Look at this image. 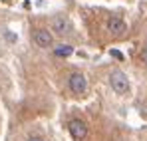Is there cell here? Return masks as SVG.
<instances>
[{
	"label": "cell",
	"mask_w": 147,
	"mask_h": 141,
	"mask_svg": "<svg viewBox=\"0 0 147 141\" xmlns=\"http://www.w3.org/2000/svg\"><path fill=\"white\" fill-rule=\"evenodd\" d=\"M109 86H111V90H113L115 94H119V95H125L129 92V80H127V76L119 70L109 74Z\"/></svg>",
	"instance_id": "cell-1"
},
{
	"label": "cell",
	"mask_w": 147,
	"mask_h": 141,
	"mask_svg": "<svg viewBox=\"0 0 147 141\" xmlns=\"http://www.w3.org/2000/svg\"><path fill=\"white\" fill-rule=\"evenodd\" d=\"M68 86H70L72 94L82 95V94H86V90H88V80H86V76H84V74L74 72L72 76L68 78Z\"/></svg>",
	"instance_id": "cell-2"
},
{
	"label": "cell",
	"mask_w": 147,
	"mask_h": 141,
	"mask_svg": "<svg viewBox=\"0 0 147 141\" xmlns=\"http://www.w3.org/2000/svg\"><path fill=\"white\" fill-rule=\"evenodd\" d=\"M52 30H54L58 36H68V34L72 32V24H70V20H68L66 16L58 14V16L52 18Z\"/></svg>",
	"instance_id": "cell-3"
},
{
	"label": "cell",
	"mask_w": 147,
	"mask_h": 141,
	"mask_svg": "<svg viewBox=\"0 0 147 141\" xmlns=\"http://www.w3.org/2000/svg\"><path fill=\"white\" fill-rule=\"evenodd\" d=\"M68 129H70V133H72V137L76 141H82L88 137V125L82 119H72L68 123Z\"/></svg>",
	"instance_id": "cell-4"
},
{
	"label": "cell",
	"mask_w": 147,
	"mask_h": 141,
	"mask_svg": "<svg viewBox=\"0 0 147 141\" xmlns=\"http://www.w3.org/2000/svg\"><path fill=\"white\" fill-rule=\"evenodd\" d=\"M32 40H34V44H36L38 48H50L52 44H54L52 32H50V30H44V28L36 30V32L32 34Z\"/></svg>",
	"instance_id": "cell-5"
},
{
	"label": "cell",
	"mask_w": 147,
	"mask_h": 141,
	"mask_svg": "<svg viewBox=\"0 0 147 141\" xmlns=\"http://www.w3.org/2000/svg\"><path fill=\"white\" fill-rule=\"evenodd\" d=\"M107 30H109L111 36H123L125 30H127V26H125V22H123L119 16H111L107 20Z\"/></svg>",
	"instance_id": "cell-6"
},
{
	"label": "cell",
	"mask_w": 147,
	"mask_h": 141,
	"mask_svg": "<svg viewBox=\"0 0 147 141\" xmlns=\"http://www.w3.org/2000/svg\"><path fill=\"white\" fill-rule=\"evenodd\" d=\"M72 52H74V48L68 46V44H60V46L54 48V54L58 58H68V56H72Z\"/></svg>",
	"instance_id": "cell-7"
},
{
	"label": "cell",
	"mask_w": 147,
	"mask_h": 141,
	"mask_svg": "<svg viewBox=\"0 0 147 141\" xmlns=\"http://www.w3.org/2000/svg\"><path fill=\"white\" fill-rule=\"evenodd\" d=\"M141 62H143V64L147 66V46L143 48V50H141Z\"/></svg>",
	"instance_id": "cell-8"
},
{
	"label": "cell",
	"mask_w": 147,
	"mask_h": 141,
	"mask_svg": "<svg viewBox=\"0 0 147 141\" xmlns=\"http://www.w3.org/2000/svg\"><path fill=\"white\" fill-rule=\"evenodd\" d=\"M111 56H113V58H119V60L123 58V56H121V52H117V50H111Z\"/></svg>",
	"instance_id": "cell-9"
},
{
	"label": "cell",
	"mask_w": 147,
	"mask_h": 141,
	"mask_svg": "<svg viewBox=\"0 0 147 141\" xmlns=\"http://www.w3.org/2000/svg\"><path fill=\"white\" fill-rule=\"evenodd\" d=\"M28 141H42V139H40V137H30Z\"/></svg>",
	"instance_id": "cell-10"
}]
</instances>
